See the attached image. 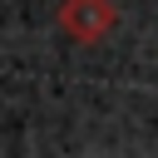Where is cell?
<instances>
[{"instance_id":"obj_1","label":"cell","mask_w":158,"mask_h":158,"mask_svg":"<svg viewBox=\"0 0 158 158\" xmlns=\"http://www.w3.org/2000/svg\"><path fill=\"white\" fill-rule=\"evenodd\" d=\"M59 30L74 44H99L114 25H118V5L114 0H59Z\"/></svg>"}]
</instances>
